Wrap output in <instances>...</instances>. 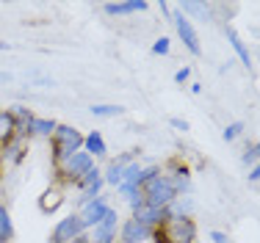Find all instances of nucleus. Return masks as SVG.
I'll use <instances>...</instances> for the list:
<instances>
[{"label": "nucleus", "instance_id": "obj_8", "mask_svg": "<svg viewBox=\"0 0 260 243\" xmlns=\"http://www.w3.org/2000/svg\"><path fill=\"white\" fill-rule=\"evenodd\" d=\"M150 235H152V229L144 227V224H139L136 219H127L119 229V240L122 243H141V240L150 238Z\"/></svg>", "mask_w": 260, "mask_h": 243}, {"label": "nucleus", "instance_id": "obj_13", "mask_svg": "<svg viewBox=\"0 0 260 243\" xmlns=\"http://www.w3.org/2000/svg\"><path fill=\"white\" fill-rule=\"evenodd\" d=\"M83 152H89L91 158H103L105 152H108V147H105V138L100 130H91L89 135H83Z\"/></svg>", "mask_w": 260, "mask_h": 243}, {"label": "nucleus", "instance_id": "obj_1", "mask_svg": "<svg viewBox=\"0 0 260 243\" xmlns=\"http://www.w3.org/2000/svg\"><path fill=\"white\" fill-rule=\"evenodd\" d=\"M141 194H144V202L150 204V207H169L172 202H175L177 196V185L175 180L169 177V174H158V177H152L150 183L141 185Z\"/></svg>", "mask_w": 260, "mask_h": 243}, {"label": "nucleus", "instance_id": "obj_25", "mask_svg": "<svg viewBox=\"0 0 260 243\" xmlns=\"http://www.w3.org/2000/svg\"><path fill=\"white\" fill-rule=\"evenodd\" d=\"M172 47V39H166V36H160V39H155V45H152V53L155 55H166Z\"/></svg>", "mask_w": 260, "mask_h": 243}, {"label": "nucleus", "instance_id": "obj_27", "mask_svg": "<svg viewBox=\"0 0 260 243\" xmlns=\"http://www.w3.org/2000/svg\"><path fill=\"white\" fill-rule=\"evenodd\" d=\"M188 78H191V66H183V70L175 72V83H180V86H183Z\"/></svg>", "mask_w": 260, "mask_h": 243}, {"label": "nucleus", "instance_id": "obj_19", "mask_svg": "<svg viewBox=\"0 0 260 243\" xmlns=\"http://www.w3.org/2000/svg\"><path fill=\"white\" fill-rule=\"evenodd\" d=\"M14 240V221H11L9 210L0 204V243H9Z\"/></svg>", "mask_w": 260, "mask_h": 243}, {"label": "nucleus", "instance_id": "obj_15", "mask_svg": "<svg viewBox=\"0 0 260 243\" xmlns=\"http://www.w3.org/2000/svg\"><path fill=\"white\" fill-rule=\"evenodd\" d=\"M17 135V122L11 116V111H0V144H9Z\"/></svg>", "mask_w": 260, "mask_h": 243}, {"label": "nucleus", "instance_id": "obj_23", "mask_svg": "<svg viewBox=\"0 0 260 243\" xmlns=\"http://www.w3.org/2000/svg\"><path fill=\"white\" fill-rule=\"evenodd\" d=\"M241 133H244V122H230L224 130H221V138H224V141H235Z\"/></svg>", "mask_w": 260, "mask_h": 243}, {"label": "nucleus", "instance_id": "obj_11", "mask_svg": "<svg viewBox=\"0 0 260 243\" xmlns=\"http://www.w3.org/2000/svg\"><path fill=\"white\" fill-rule=\"evenodd\" d=\"M103 9H105V14H111V17H122V14L147 11V9H150V3H147V0H122V3H105Z\"/></svg>", "mask_w": 260, "mask_h": 243}, {"label": "nucleus", "instance_id": "obj_28", "mask_svg": "<svg viewBox=\"0 0 260 243\" xmlns=\"http://www.w3.org/2000/svg\"><path fill=\"white\" fill-rule=\"evenodd\" d=\"M210 240H213V243H230V238H227L224 232H219V229H213V232H210Z\"/></svg>", "mask_w": 260, "mask_h": 243}, {"label": "nucleus", "instance_id": "obj_24", "mask_svg": "<svg viewBox=\"0 0 260 243\" xmlns=\"http://www.w3.org/2000/svg\"><path fill=\"white\" fill-rule=\"evenodd\" d=\"M241 160H244V163H257V160H260V141H257L255 147L246 149V152L241 155Z\"/></svg>", "mask_w": 260, "mask_h": 243}, {"label": "nucleus", "instance_id": "obj_5", "mask_svg": "<svg viewBox=\"0 0 260 243\" xmlns=\"http://www.w3.org/2000/svg\"><path fill=\"white\" fill-rule=\"evenodd\" d=\"M172 22H175V30H177V36L183 39L185 50H188L191 55H200L202 45H200V36H197V30H194V25H191L188 17H185L183 11H175V14H172Z\"/></svg>", "mask_w": 260, "mask_h": 243}, {"label": "nucleus", "instance_id": "obj_4", "mask_svg": "<svg viewBox=\"0 0 260 243\" xmlns=\"http://www.w3.org/2000/svg\"><path fill=\"white\" fill-rule=\"evenodd\" d=\"M91 169H94V158L80 149V152H75L72 158H67L64 163H61V177L70 180V183H78V180L83 177L86 171H91Z\"/></svg>", "mask_w": 260, "mask_h": 243}, {"label": "nucleus", "instance_id": "obj_7", "mask_svg": "<svg viewBox=\"0 0 260 243\" xmlns=\"http://www.w3.org/2000/svg\"><path fill=\"white\" fill-rule=\"evenodd\" d=\"M111 210H114V207H111L103 196H97L94 202H89V204H83V207H80V221H83L86 229H91V227H97V224H100L105 216L111 213Z\"/></svg>", "mask_w": 260, "mask_h": 243}, {"label": "nucleus", "instance_id": "obj_26", "mask_svg": "<svg viewBox=\"0 0 260 243\" xmlns=\"http://www.w3.org/2000/svg\"><path fill=\"white\" fill-rule=\"evenodd\" d=\"M169 124H172L175 130H183V133H188V130H191V124L185 122V119H177V116H172V119H169Z\"/></svg>", "mask_w": 260, "mask_h": 243}, {"label": "nucleus", "instance_id": "obj_16", "mask_svg": "<svg viewBox=\"0 0 260 243\" xmlns=\"http://www.w3.org/2000/svg\"><path fill=\"white\" fill-rule=\"evenodd\" d=\"M22 135H25V133H17L14 138L6 144V149H3V155L11 160V163H20V160H22V149H25V141H22Z\"/></svg>", "mask_w": 260, "mask_h": 243}, {"label": "nucleus", "instance_id": "obj_6", "mask_svg": "<svg viewBox=\"0 0 260 243\" xmlns=\"http://www.w3.org/2000/svg\"><path fill=\"white\" fill-rule=\"evenodd\" d=\"M116 229H119V216H116V210H111L97 227L89 229V240L91 243H114L116 240Z\"/></svg>", "mask_w": 260, "mask_h": 243}, {"label": "nucleus", "instance_id": "obj_30", "mask_svg": "<svg viewBox=\"0 0 260 243\" xmlns=\"http://www.w3.org/2000/svg\"><path fill=\"white\" fill-rule=\"evenodd\" d=\"M72 243H91V240H89V232H83V235H78V238H75V240H72Z\"/></svg>", "mask_w": 260, "mask_h": 243}, {"label": "nucleus", "instance_id": "obj_31", "mask_svg": "<svg viewBox=\"0 0 260 243\" xmlns=\"http://www.w3.org/2000/svg\"><path fill=\"white\" fill-rule=\"evenodd\" d=\"M3 50H9V42H0V53H3Z\"/></svg>", "mask_w": 260, "mask_h": 243}, {"label": "nucleus", "instance_id": "obj_2", "mask_svg": "<svg viewBox=\"0 0 260 243\" xmlns=\"http://www.w3.org/2000/svg\"><path fill=\"white\" fill-rule=\"evenodd\" d=\"M53 147H55V160L64 163L67 158H72L75 152L83 149V135L75 127H70V124H58L53 133Z\"/></svg>", "mask_w": 260, "mask_h": 243}, {"label": "nucleus", "instance_id": "obj_18", "mask_svg": "<svg viewBox=\"0 0 260 243\" xmlns=\"http://www.w3.org/2000/svg\"><path fill=\"white\" fill-rule=\"evenodd\" d=\"M227 39H230V45H233V50H235V55L241 58V64L249 66V64H252V58H249V50H246V45L241 42V36L235 33L233 28H227Z\"/></svg>", "mask_w": 260, "mask_h": 243}, {"label": "nucleus", "instance_id": "obj_22", "mask_svg": "<svg viewBox=\"0 0 260 243\" xmlns=\"http://www.w3.org/2000/svg\"><path fill=\"white\" fill-rule=\"evenodd\" d=\"M97 180H103V171H100V169H97V166H94V169H91V171H86V174H83V177L78 180L75 185H78V188H83V191H86V188H89V185H94Z\"/></svg>", "mask_w": 260, "mask_h": 243}, {"label": "nucleus", "instance_id": "obj_21", "mask_svg": "<svg viewBox=\"0 0 260 243\" xmlns=\"http://www.w3.org/2000/svg\"><path fill=\"white\" fill-rule=\"evenodd\" d=\"M103 185H105V183H103V180H97V183H94V185H89V188H86V191H83V196H80V199H78V202H80V207H83V204H89V202H94V199H97V196H100V191H103Z\"/></svg>", "mask_w": 260, "mask_h": 243}, {"label": "nucleus", "instance_id": "obj_12", "mask_svg": "<svg viewBox=\"0 0 260 243\" xmlns=\"http://www.w3.org/2000/svg\"><path fill=\"white\" fill-rule=\"evenodd\" d=\"M194 221L191 219H180V221H172V240L175 243H194Z\"/></svg>", "mask_w": 260, "mask_h": 243}, {"label": "nucleus", "instance_id": "obj_10", "mask_svg": "<svg viewBox=\"0 0 260 243\" xmlns=\"http://www.w3.org/2000/svg\"><path fill=\"white\" fill-rule=\"evenodd\" d=\"M130 160H133V152H127V155H122V158L111 160L108 169H105V174H103V183L119 188V185H122V171H125V166L130 163Z\"/></svg>", "mask_w": 260, "mask_h": 243}, {"label": "nucleus", "instance_id": "obj_17", "mask_svg": "<svg viewBox=\"0 0 260 243\" xmlns=\"http://www.w3.org/2000/svg\"><path fill=\"white\" fill-rule=\"evenodd\" d=\"M61 202H64V196H61L58 191H45V194L39 196V210L42 213H55V210L61 207Z\"/></svg>", "mask_w": 260, "mask_h": 243}, {"label": "nucleus", "instance_id": "obj_9", "mask_svg": "<svg viewBox=\"0 0 260 243\" xmlns=\"http://www.w3.org/2000/svg\"><path fill=\"white\" fill-rule=\"evenodd\" d=\"M133 219L139 224H144V227H150V229H155V227H160V224L169 221V219H166V207L160 210V207H150V204H144V207L136 210Z\"/></svg>", "mask_w": 260, "mask_h": 243}, {"label": "nucleus", "instance_id": "obj_3", "mask_svg": "<svg viewBox=\"0 0 260 243\" xmlns=\"http://www.w3.org/2000/svg\"><path fill=\"white\" fill-rule=\"evenodd\" d=\"M83 232H89V229H86L83 221H80V213H72V216L61 219V221L53 227L50 243H72L78 235H83Z\"/></svg>", "mask_w": 260, "mask_h": 243}, {"label": "nucleus", "instance_id": "obj_20", "mask_svg": "<svg viewBox=\"0 0 260 243\" xmlns=\"http://www.w3.org/2000/svg\"><path fill=\"white\" fill-rule=\"evenodd\" d=\"M91 116H100V119H111V116H122L125 108L122 105H91Z\"/></svg>", "mask_w": 260, "mask_h": 243}, {"label": "nucleus", "instance_id": "obj_14", "mask_svg": "<svg viewBox=\"0 0 260 243\" xmlns=\"http://www.w3.org/2000/svg\"><path fill=\"white\" fill-rule=\"evenodd\" d=\"M55 127H58V122H55V119H42V116H34L25 133L28 135H45V138H50V135L55 133Z\"/></svg>", "mask_w": 260, "mask_h": 243}, {"label": "nucleus", "instance_id": "obj_29", "mask_svg": "<svg viewBox=\"0 0 260 243\" xmlns=\"http://www.w3.org/2000/svg\"><path fill=\"white\" fill-rule=\"evenodd\" d=\"M249 180H252V183H257V180H260V160H257L255 166H252V171H249Z\"/></svg>", "mask_w": 260, "mask_h": 243}]
</instances>
